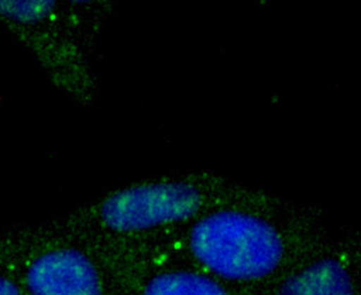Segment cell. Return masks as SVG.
I'll return each instance as SVG.
<instances>
[{"mask_svg":"<svg viewBox=\"0 0 361 295\" xmlns=\"http://www.w3.org/2000/svg\"><path fill=\"white\" fill-rule=\"evenodd\" d=\"M160 251L247 294L267 290L289 270L277 227L237 210L199 217L177 246Z\"/></svg>","mask_w":361,"mask_h":295,"instance_id":"obj_1","label":"cell"},{"mask_svg":"<svg viewBox=\"0 0 361 295\" xmlns=\"http://www.w3.org/2000/svg\"><path fill=\"white\" fill-rule=\"evenodd\" d=\"M358 269L331 254L289 269L266 295H358Z\"/></svg>","mask_w":361,"mask_h":295,"instance_id":"obj_5","label":"cell"},{"mask_svg":"<svg viewBox=\"0 0 361 295\" xmlns=\"http://www.w3.org/2000/svg\"><path fill=\"white\" fill-rule=\"evenodd\" d=\"M25 295H113L109 272L86 240L18 233L1 238Z\"/></svg>","mask_w":361,"mask_h":295,"instance_id":"obj_2","label":"cell"},{"mask_svg":"<svg viewBox=\"0 0 361 295\" xmlns=\"http://www.w3.org/2000/svg\"><path fill=\"white\" fill-rule=\"evenodd\" d=\"M0 295H25L16 268L0 238Z\"/></svg>","mask_w":361,"mask_h":295,"instance_id":"obj_7","label":"cell"},{"mask_svg":"<svg viewBox=\"0 0 361 295\" xmlns=\"http://www.w3.org/2000/svg\"><path fill=\"white\" fill-rule=\"evenodd\" d=\"M97 249L113 295H249L157 250Z\"/></svg>","mask_w":361,"mask_h":295,"instance_id":"obj_4","label":"cell"},{"mask_svg":"<svg viewBox=\"0 0 361 295\" xmlns=\"http://www.w3.org/2000/svg\"><path fill=\"white\" fill-rule=\"evenodd\" d=\"M54 1H0V15L23 25L44 20L53 11Z\"/></svg>","mask_w":361,"mask_h":295,"instance_id":"obj_6","label":"cell"},{"mask_svg":"<svg viewBox=\"0 0 361 295\" xmlns=\"http://www.w3.org/2000/svg\"><path fill=\"white\" fill-rule=\"evenodd\" d=\"M204 206V194L194 183L163 180L108 194L94 208L92 219L107 234L138 237L190 222Z\"/></svg>","mask_w":361,"mask_h":295,"instance_id":"obj_3","label":"cell"}]
</instances>
